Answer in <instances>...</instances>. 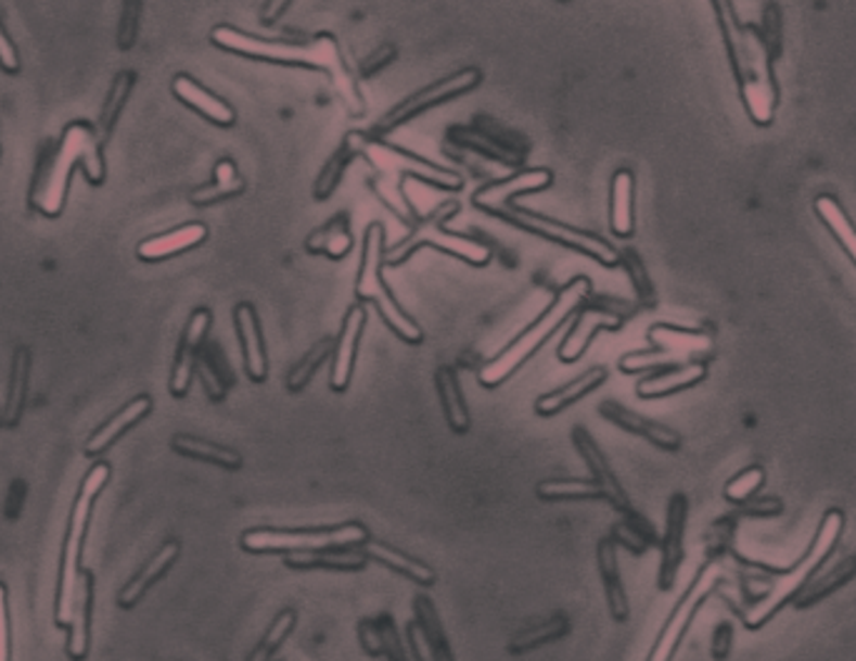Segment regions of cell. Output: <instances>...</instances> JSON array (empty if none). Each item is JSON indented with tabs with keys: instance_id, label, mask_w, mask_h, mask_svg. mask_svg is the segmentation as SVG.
Instances as JSON below:
<instances>
[{
	"instance_id": "obj_31",
	"label": "cell",
	"mask_w": 856,
	"mask_h": 661,
	"mask_svg": "<svg viewBox=\"0 0 856 661\" xmlns=\"http://www.w3.org/2000/svg\"><path fill=\"white\" fill-rule=\"evenodd\" d=\"M634 170L618 168L611 176V231L616 239L634 236Z\"/></svg>"
},
{
	"instance_id": "obj_32",
	"label": "cell",
	"mask_w": 856,
	"mask_h": 661,
	"mask_svg": "<svg viewBox=\"0 0 856 661\" xmlns=\"http://www.w3.org/2000/svg\"><path fill=\"white\" fill-rule=\"evenodd\" d=\"M814 214L819 216L827 231L834 236V241L846 251V256H849V260L856 266V226L842 203H839L834 195L821 193L814 199Z\"/></svg>"
},
{
	"instance_id": "obj_41",
	"label": "cell",
	"mask_w": 856,
	"mask_h": 661,
	"mask_svg": "<svg viewBox=\"0 0 856 661\" xmlns=\"http://www.w3.org/2000/svg\"><path fill=\"white\" fill-rule=\"evenodd\" d=\"M536 494H539L544 501H584V499L606 501L601 486L593 479H589V481H582V479L541 481V484L536 486Z\"/></svg>"
},
{
	"instance_id": "obj_52",
	"label": "cell",
	"mask_w": 856,
	"mask_h": 661,
	"mask_svg": "<svg viewBox=\"0 0 856 661\" xmlns=\"http://www.w3.org/2000/svg\"><path fill=\"white\" fill-rule=\"evenodd\" d=\"M406 639H409V649H411V657L413 661H436L434 659V651H431V644H429V636L423 632V626L416 622H409L406 626Z\"/></svg>"
},
{
	"instance_id": "obj_59",
	"label": "cell",
	"mask_w": 856,
	"mask_h": 661,
	"mask_svg": "<svg viewBox=\"0 0 856 661\" xmlns=\"http://www.w3.org/2000/svg\"><path fill=\"white\" fill-rule=\"evenodd\" d=\"M283 11H289V3H268L260 11V18H264V23H276Z\"/></svg>"
},
{
	"instance_id": "obj_50",
	"label": "cell",
	"mask_w": 856,
	"mask_h": 661,
	"mask_svg": "<svg viewBox=\"0 0 856 661\" xmlns=\"http://www.w3.org/2000/svg\"><path fill=\"white\" fill-rule=\"evenodd\" d=\"M756 28H759V33H762L766 51H769L774 63H777L781 59V46H784L781 43V40H784V28H781V8L774 5V3L764 5L762 21L756 23Z\"/></svg>"
},
{
	"instance_id": "obj_47",
	"label": "cell",
	"mask_w": 856,
	"mask_h": 661,
	"mask_svg": "<svg viewBox=\"0 0 856 661\" xmlns=\"http://www.w3.org/2000/svg\"><path fill=\"white\" fill-rule=\"evenodd\" d=\"M28 369H30V358L26 348L15 351V364H13V383H11V394H8V409H5V421L18 423L23 398H26V386H28Z\"/></svg>"
},
{
	"instance_id": "obj_51",
	"label": "cell",
	"mask_w": 856,
	"mask_h": 661,
	"mask_svg": "<svg viewBox=\"0 0 856 661\" xmlns=\"http://www.w3.org/2000/svg\"><path fill=\"white\" fill-rule=\"evenodd\" d=\"M376 624L381 632V657H386L388 661H409V654H406L404 641L398 639L396 624L394 619H391V614L376 619Z\"/></svg>"
},
{
	"instance_id": "obj_18",
	"label": "cell",
	"mask_w": 856,
	"mask_h": 661,
	"mask_svg": "<svg viewBox=\"0 0 856 661\" xmlns=\"http://www.w3.org/2000/svg\"><path fill=\"white\" fill-rule=\"evenodd\" d=\"M363 329H366V308L363 304H354L346 312L344 326H341V333L331 356V389L336 391V394L346 391L350 377H354V366H356L358 346H361Z\"/></svg>"
},
{
	"instance_id": "obj_23",
	"label": "cell",
	"mask_w": 856,
	"mask_h": 661,
	"mask_svg": "<svg viewBox=\"0 0 856 661\" xmlns=\"http://www.w3.org/2000/svg\"><path fill=\"white\" fill-rule=\"evenodd\" d=\"M706 373H708V361H687V364L668 366V369L649 373V377H643L639 383H636V394L641 398L674 396L679 394V391L697 386V383L706 379Z\"/></svg>"
},
{
	"instance_id": "obj_38",
	"label": "cell",
	"mask_w": 856,
	"mask_h": 661,
	"mask_svg": "<svg viewBox=\"0 0 856 661\" xmlns=\"http://www.w3.org/2000/svg\"><path fill=\"white\" fill-rule=\"evenodd\" d=\"M243 191H246V181L241 178L239 168H235V163L231 158H223L218 161V166L214 168V181L195 189L191 193V201L195 206H206V203L233 199V195H239Z\"/></svg>"
},
{
	"instance_id": "obj_46",
	"label": "cell",
	"mask_w": 856,
	"mask_h": 661,
	"mask_svg": "<svg viewBox=\"0 0 856 661\" xmlns=\"http://www.w3.org/2000/svg\"><path fill=\"white\" fill-rule=\"evenodd\" d=\"M764 479H766V473L759 463L746 467L744 471H739L737 476H731L727 481V486H724V499L731 501V504H739V506L752 501L754 494L764 486Z\"/></svg>"
},
{
	"instance_id": "obj_1",
	"label": "cell",
	"mask_w": 856,
	"mask_h": 661,
	"mask_svg": "<svg viewBox=\"0 0 856 661\" xmlns=\"http://www.w3.org/2000/svg\"><path fill=\"white\" fill-rule=\"evenodd\" d=\"M210 40L223 51L246 55V59L321 71L331 78L333 88H336L350 116H361L363 113L361 88H358L356 76L346 65L336 38L329 36V33H318V36L306 40H283L251 36V33H243L233 26H216L210 30Z\"/></svg>"
},
{
	"instance_id": "obj_40",
	"label": "cell",
	"mask_w": 856,
	"mask_h": 661,
	"mask_svg": "<svg viewBox=\"0 0 856 661\" xmlns=\"http://www.w3.org/2000/svg\"><path fill=\"white\" fill-rule=\"evenodd\" d=\"M413 619L423 626V632L429 636L431 651H434L436 661H456L451 644H448V634L444 630L442 619H438V611L429 597H416L413 601Z\"/></svg>"
},
{
	"instance_id": "obj_5",
	"label": "cell",
	"mask_w": 856,
	"mask_h": 661,
	"mask_svg": "<svg viewBox=\"0 0 856 661\" xmlns=\"http://www.w3.org/2000/svg\"><path fill=\"white\" fill-rule=\"evenodd\" d=\"M591 296V283L586 279H574L568 281L564 289H561L549 308L536 318V321L528 326V329L521 333L516 341L501 351L499 356H494L484 369L478 371L481 386L494 389L499 383L507 381L511 373H516L521 366H524L528 358H532L536 351H539L546 341H549L553 333H557L561 326H564L571 316H574L578 308L586 304V298Z\"/></svg>"
},
{
	"instance_id": "obj_15",
	"label": "cell",
	"mask_w": 856,
	"mask_h": 661,
	"mask_svg": "<svg viewBox=\"0 0 856 661\" xmlns=\"http://www.w3.org/2000/svg\"><path fill=\"white\" fill-rule=\"evenodd\" d=\"M551 181H553L551 170H546V168L519 170V174L501 178V181L481 186V189L474 193V206L486 211V214H491V216H501L503 211L513 206V199H519V195H524V193H536V191L549 189Z\"/></svg>"
},
{
	"instance_id": "obj_57",
	"label": "cell",
	"mask_w": 856,
	"mask_h": 661,
	"mask_svg": "<svg viewBox=\"0 0 856 661\" xmlns=\"http://www.w3.org/2000/svg\"><path fill=\"white\" fill-rule=\"evenodd\" d=\"M0 661H11V641H8V603H5L3 584H0Z\"/></svg>"
},
{
	"instance_id": "obj_3",
	"label": "cell",
	"mask_w": 856,
	"mask_h": 661,
	"mask_svg": "<svg viewBox=\"0 0 856 661\" xmlns=\"http://www.w3.org/2000/svg\"><path fill=\"white\" fill-rule=\"evenodd\" d=\"M842 534H844V511L829 509L825 517H821L809 549L804 551V557L794 561L792 567L774 569L771 592L766 594L762 601L746 603V607L739 611L744 626H749V630H762L777 611L784 609V603L792 601L796 594L804 589L806 582H809V579L821 569V564L831 557V551L836 549Z\"/></svg>"
},
{
	"instance_id": "obj_24",
	"label": "cell",
	"mask_w": 856,
	"mask_h": 661,
	"mask_svg": "<svg viewBox=\"0 0 856 661\" xmlns=\"http://www.w3.org/2000/svg\"><path fill=\"white\" fill-rule=\"evenodd\" d=\"M597 559H599V571H601V582H603V594H606V607L609 614L616 624L629 622L631 607H629V594H626V586L622 582V571H618V557H616V542L611 536H603L597 546Z\"/></svg>"
},
{
	"instance_id": "obj_49",
	"label": "cell",
	"mask_w": 856,
	"mask_h": 661,
	"mask_svg": "<svg viewBox=\"0 0 856 661\" xmlns=\"http://www.w3.org/2000/svg\"><path fill=\"white\" fill-rule=\"evenodd\" d=\"M622 266L626 268V274H629L631 285H634L636 296H639L641 304L643 306H654L656 304V291H654V283H651L649 271H647V266H643V260H641L639 253L631 251V249L622 251Z\"/></svg>"
},
{
	"instance_id": "obj_55",
	"label": "cell",
	"mask_w": 856,
	"mask_h": 661,
	"mask_svg": "<svg viewBox=\"0 0 856 661\" xmlns=\"http://www.w3.org/2000/svg\"><path fill=\"white\" fill-rule=\"evenodd\" d=\"M781 513V501L779 499H752L746 504H741V509L737 517H759V519H769V517H777Z\"/></svg>"
},
{
	"instance_id": "obj_58",
	"label": "cell",
	"mask_w": 856,
	"mask_h": 661,
	"mask_svg": "<svg viewBox=\"0 0 856 661\" xmlns=\"http://www.w3.org/2000/svg\"><path fill=\"white\" fill-rule=\"evenodd\" d=\"M0 65H3L8 73L18 71V53H15L13 43L8 40L3 26H0Z\"/></svg>"
},
{
	"instance_id": "obj_27",
	"label": "cell",
	"mask_w": 856,
	"mask_h": 661,
	"mask_svg": "<svg viewBox=\"0 0 856 661\" xmlns=\"http://www.w3.org/2000/svg\"><path fill=\"white\" fill-rule=\"evenodd\" d=\"M178 554H181V544L174 542V538L163 544L161 549L153 554L149 561H145L143 569L138 571L133 579H130V582L124 586V589H120V594H118L120 607H126V609L136 607V603L143 599V594L149 592L151 586L156 584L158 579L166 574L170 567H174V561L178 559Z\"/></svg>"
},
{
	"instance_id": "obj_43",
	"label": "cell",
	"mask_w": 856,
	"mask_h": 661,
	"mask_svg": "<svg viewBox=\"0 0 856 661\" xmlns=\"http://www.w3.org/2000/svg\"><path fill=\"white\" fill-rule=\"evenodd\" d=\"M333 346H336V341L333 339H321L314 348H308V354L301 358V361L293 364V369L285 373V389H289L291 394L304 391L308 386V381L316 377V371L333 356Z\"/></svg>"
},
{
	"instance_id": "obj_10",
	"label": "cell",
	"mask_w": 856,
	"mask_h": 661,
	"mask_svg": "<svg viewBox=\"0 0 856 661\" xmlns=\"http://www.w3.org/2000/svg\"><path fill=\"white\" fill-rule=\"evenodd\" d=\"M350 141L356 143L358 153H363L373 166H376L381 174L386 176H409L413 181L438 186V189L446 191H461L463 189V178L456 174L451 168L436 166L421 156H413V153L396 149V145L383 143L381 138H371L369 134H348Z\"/></svg>"
},
{
	"instance_id": "obj_44",
	"label": "cell",
	"mask_w": 856,
	"mask_h": 661,
	"mask_svg": "<svg viewBox=\"0 0 856 661\" xmlns=\"http://www.w3.org/2000/svg\"><path fill=\"white\" fill-rule=\"evenodd\" d=\"M296 622H298L296 609H283L281 614L268 624L266 634L260 636L258 647L251 651V657L246 661H273L276 651L283 647V641L289 639L293 630H296Z\"/></svg>"
},
{
	"instance_id": "obj_21",
	"label": "cell",
	"mask_w": 856,
	"mask_h": 661,
	"mask_svg": "<svg viewBox=\"0 0 856 661\" xmlns=\"http://www.w3.org/2000/svg\"><path fill=\"white\" fill-rule=\"evenodd\" d=\"M649 341L654 348H662L666 354L679 358V361H708L714 351V341L706 331L699 329H681L672 323H656L649 329Z\"/></svg>"
},
{
	"instance_id": "obj_11",
	"label": "cell",
	"mask_w": 856,
	"mask_h": 661,
	"mask_svg": "<svg viewBox=\"0 0 856 661\" xmlns=\"http://www.w3.org/2000/svg\"><path fill=\"white\" fill-rule=\"evenodd\" d=\"M499 218H503L511 226L521 228V231L541 236V239H546V241L561 243V246L584 253V256L593 258L601 266L614 268V266L622 264V251H618L616 246H611L609 241H603L601 236L582 231V228H574V226H566L557 218L541 216V214H536V211H526V208H519V206H509Z\"/></svg>"
},
{
	"instance_id": "obj_54",
	"label": "cell",
	"mask_w": 856,
	"mask_h": 661,
	"mask_svg": "<svg viewBox=\"0 0 856 661\" xmlns=\"http://www.w3.org/2000/svg\"><path fill=\"white\" fill-rule=\"evenodd\" d=\"M394 59H396V46H381V48H376V51H373L371 55H366V59L361 61V76L366 78V76H373V73H379L381 68H386L388 63H394Z\"/></svg>"
},
{
	"instance_id": "obj_33",
	"label": "cell",
	"mask_w": 856,
	"mask_h": 661,
	"mask_svg": "<svg viewBox=\"0 0 856 661\" xmlns=\"http://www.w3.org/2000/svg\"><path fill=\"white\" fill-rule=\"evenodd\" d=\"M852 579H856V557H846V559L839 561L834 569H829L827 574H821V576L814 574L809 582H806L804 589L792 599L794 607L809 609V607H814V603L825 601L827 597H831V594L842 589V586L849 584Z\"/></svg>"
},
{
	"instance_id": "obj_19",
	"label": "cell",
	"mask_w": 856,
	"mask_h": 661,
	"mask_svg": "<svg viewBox=\"0 0 856 661\" xmlns=\"http://www.w3.org/2000/svg\"><path fill=\"white\" fill-rule=\"evenodd\" d=\"M210 331V312L208 308H195L191 314V321L186 326L181 346H178L174 377H170V394L186 396L191 389L193 373L199 369V356Z\"/></svg>"
},
{
	"instance_id": "obj_29",
	"label": "cell",
	"mask_w": 856,
	"mask_h": 661,
	"mask_svg": "<svg viewBox=\"0 0 856 661\" xmlns=\"http://www.w3.org/2000/svg\"><path fill=\"white\" fill-rule=\"evenodd\" d=\"M363 554L369 557V561H379V564L388 567L398 571V574L409 579L413 584H421V586H434L436 584V571L431 569L429 564H423V561L409 557V554L394 549V546L383 544V542H373L369 538L363 546Z\"/></svg>"
},
{
	"instance_id": "obj_28",
	"label": "cell",
	"mask_w": 856,
	"mask_h": 661,
	"mask_svg": "<svg viewBox=\"0 0 856 661\" xmlns=\"http://www.w3.org/2000/svg\"><path fill=\"white\" fill-rule=\"evenodd\" d=\"M174 93L181 98L186 105H191L193 111H199L201 116H206L210 124L216 126H233L235 124V111L228 105L223 98H218L216 93H210L208 88H203L201 84H195L193 78L189 76H176L174 84Z\"/></svg>"
},
{
	"instance_id": "obj_17",
	"label": "cell",
	"mask_w": 856,
	"mask_h": 661,
	"mask_svg": "<svg viewBox=\"0 0 856 661\" xmlns=\"http://www.w3.org/2000/svg\"><path fill=\"white\" fill-rule=\"evenodd\" d=\"M687 519H689V501L683 494H674L666 509V529L662 546V564H659V589L668 592L679 576L683 561V536H687Z\"/></svg>"
},
{
	"instance_id": "obj_30",
	"label": "cell",
	"mask_w": 856,
	"mask_h": 661,
	"mask_svg": "<svg viewBox=\"0 0 856 661\" xmlns=\"http://www.w3.org/2000/svg\"><path fill=\"white\" fill-rule=\"evenodd\" d=\"M208 239V228L203 224H189L181 228H174V231L156 236V239L143 241L138 246V256L145 260H161L168 256H176V253H183L189 249L201 246L203 241Z\"/></svg>"
},
{
	"instance_id": "obj_34",
	"label": "cell",
	"mask_w": 856,
	"mask_h": 661,
	"mask_svg": "<svg viewBox=\"0 0 856 661\" xmlns=\"http://www.w3.org/2000/svg\"><path fill=\"white\" fill-rule=\"evenodd\" d=\"M151 409H153V402H151L149 396L133 398V402H130L128 406H124V409H120L116 416H111V419L95 431V434L91 436V441H88V444H86V454L95 456V454L105 452V448H108L120 434H126L130 427H136V423L143 419V416H149Z\"/></svg>"
},
{
	"instance_id": "obj_2",
	"label": "cell",
	"mask_w": 856,
	"mask_h": 661,
	"mask_svg": "<svg viewBox=\"0 0 856 661\" xmlns=\"http://www.w3.org/2000/svg\"><path fill=\"white\" fill-rule=\"evenodd\" d=\"M712 8L719 21L737 91L749 118L756 126H771L779 103V84L774 73V59L766 51L759 28L756 23L741 21L737 5L714 3Z\"/></svg>"
},
{
	"instance_id": "obj_8",
	"label": "cell",
	"mask_w": 856,
	"mask_h": 661,
	"mask_svg": "<svg viewBox=\"0 0 856 661\" xmlns=\"http://www.w3.org/2000/svg\"><path fill=\"white\" fill-rule=\"evenodd\" d=\"M456 211H459V203L451 201V203H444V206H438L436 211H431L429 216L416 220L411 233L406 236L401 243H396L394 249L386 251V264H391V266L404 264V260H409V256H413L416 251L429 246V249L448 253V256L467 260V264H471V266H486L488 260L494 258V251L488 249V243L471 239V236L448 231V228L444 226V220L451 218Z\"/></svg>"
},
{
	"instance_id": "obj_26",
	"label": "cell",
	"mask_w": 856,
	"mask_h": 661,
	"mask_svg": "<svg viewBox=\"0 0 856 661\" xmlns=\"http://www.w3.org/2000/svg\"><path fill=\"white\" fill-rule=\"evenodd\" d=\"M603 381H609V371L603 366H591L589 371H584L582 377L571 379L564 386L549 391V394L539 396L536 402V414L539 416H557L566 409V406L582 402L584 396H589L591 391H597Z\"/></svg>"
},
{
	"instance_id": "obj_16",
	"label": "cell",
	"mask_w": 856,
	"mask_h": 661,
	"mask_svg": "<svg viewBox=\"0 0 856 661\" xmlns=\"http://www.w3.org/2000/svg\"><path fill=\"white\" fill-rule=\"evenodd\" d=\"M571 438H574L576 452L584 456L586 467H589V471H591V479L597 481L603 496H606V504L614 506V509L622 513V519L636 513L629 494H626L622 481H618L614 469H611V463L606 461V456H603V452L599 448L597 441H593L589 431H586L584 427H576L574 431H571Z\"/></svg>"
},
{
	"instance_id": "obj_14",
	"label": "cell",
	"mask_w": 856,
	"mask_h": 661,
	"mask_svg": "<svg viewBox=\"0 0 856 661\" xmlns=\"http://www.w3.org/2000/svg\"><path fill=\"white\" fill-rule=\"evenodd\" d=\"M634 314L631 306H626L624 301L616 298H593L589 304L578 308V314L566 331L564 341L559 346V358L564 364H574L584 356V351L589 348L591 339L599 331H616L622 329L626 318Z\"/></svg>"
},
{
	"instance_id": "obj_12",
	"label": "cell",
	"mask_w": 856,
	"mask_h": 661,
	"mask_svg": "<svg viewBox=\"0 0 856 661\" xmlns=\"http://www.w3.org/2000/svg\"><path fill=\"white\" fill-rule=\"evenodd\" d=\"M481 71L476 65H469V68H461L451 73V76H446L442 80H436V84H431L426 88H421V91H416L413 96L404 98L401 103H396L394 109H391L386 116H383L373 130H369L371 138H379L383 134H391V130H396L398 126L409 124L416 116H421L423 111L429 109H436V105H442L446 101H453V98H459L463 93L474 91V88L481 84Z\"/></svg>"
},
{
	"instance_id": "obj_42",
	"label": "cell",
	"mask_w": 856,
	"mask_h": 661,
	"mask_svg": "<svg viewBox=\"0 0 856 661\" xmlns=\"http://www.w3.org/2000/svg\"><path fill=\"white\" fill-rule=\"evenodd\" d=\"M356 156H358L356 143L350 141V136H346V141L338 145L336 153H333L329 161H325L323 170L316 178V186H314V199L316 201L329 199V195L336 191V186L341 183V178H344L346 168L350 166V161H354Z\"/></svg>"
},
{
	"instance_id": "obj_13",
	"label": "cell",
	"mask_w": 856,
	"mask_h": 661,
	"mask_svg": "<svg viewBox=\"0 0 856 661\" xmlns=\"http://www.w3.org/2000/svg\"><path fill=\"white\" fill-rule=\"evenodd\" d=\"M721 584V564L719 561H706L701 571L697 574L694 582L683 594L681 601L676 603L672 616L666 619L662 634H659V639L654 644V649H651V654L647 661H672L676 649H679V644L683 639V634L689 632L691 622H694L697 611L704 607V601L712 597L716 586Z\"/></svg>"
},
{
	"instance_id": "obj_56",
	"label": "cell",
	"mask_w": 856,
	"mask_h": 661,
	"mask_svg": "<svg viewBox=\"0 0 856 661\" xmlns=\"http://www.w3.org/2000/svg\"><path fill=\"white\" fill-rule=\"evenodd\" d=\"M731 641H733V626L731 624H719L714 630V641H712V657L716 661H724L729 657L731 651Z\"/></svg>"
},
{
	"instance_id": "obj_4",
	"label": "cell",
	"mask_w": 856,
	"mask_h": 661,
	"mask_svg": "<svg viewBox=\"0 0 856 661\" xmlns=\"http://www.w3.org/2000/svg\"><path fill=\"white\" fill-rule=\"evenodd\" d=\"M76 163L86 168L91 183L103 181V158L101 145L95 141V130L86 124H71L65 128L61 143L55 145L51 156L40 163L36 183H33V206L43 211L46 216H59L68 191V178Z\"/></svg>"
},
{
	"instance_id": "obj_25",
	"label": "cell",
	"mask_w": 856,
	"mask_h": 661,
	"mask_svg": "<svg viewBox=\"0 0 856 661\" xmlns=\"http://www.w3.org/2000/svg\"><path fill=\"white\" fill-rule=\"evenodd\" d=\"M283 564L289 569H325V571H361L369 564L361 546H338V549H321V551H298L285 554Z\"/></svg>"
},
{
	"instance_id": "obj_48",
	"label": "cell",
	"mask_w": 856,
	"mask_h": 661,
	"mask_svg": "<svg viewBox=\"0 0 856 661\" xmlns=\"http://www.w3.org/2000/svg\"><path fill=\"white\" fill-rule=\"evenodd\" d=\"M676 364H687V361H679V358L666 354L662 348H647V351H634V354H626L622 361H618V369L624 373H654V371H662L668 369V366H676Z\"/></svg>"
},
{
	"instance_id": "obj_37",
	"label": "cell",
	"mask_w": 856,
	"mask_h": 661,
	"mask_svg": "<svg viewBox=\"0 0 856 661\" xmlns=\"http://www.w3.org/2000/svg\"><path fill=\"white\" fill-rule=\"evenodd\" d=\"M354 246V236H350V226L346 216L331 218L329 224L316 228V231L306 239L308 253H316V256H325L331 260H341L350 253Z\"/></svg>"
},
{
	"instance_id": "obj_35",
	"label": "cell",
	"mask_w": 856,
	"mask_h": 661,
	"mask_svg": "<svg viewBox=\"0 0 856 661\" xmlns=\"http://www.w3.org/2000/svg\"><path fill=\"white\" fill-rule=\"evenodd\" d=\"M436 391L438 398H442L448 427H451L453 434H467L471 429V411L467 406V398H463L459 377H456L451 366H442V369L436 371Z\"/></svg>"
},
{
	"instance_id": "obj_7",
	"label": "cell",
	"mask_w": 856,
	"mask_h": 661,
	"mask_svg": "<svg viewBox=\"0 0 856 661\" xmlns=\"http://www.w3.org/2000/svg\"><path fill=\"white\" fill-rule=\"evenodd\" d=\"M111 476L108 463H95V467L88 471V476L84 479V486H80V494L76 496V504H73L71 513V529L68 536H65L63 546V567H61V586H59V603H55V619H59L61 626L73 624V609H76V597L84 589L91 574L88 571H80L78 559H80V546H84V536L88 529V517H91L95 496L101 494V488L105 486V481Z\"/></svg>"
},
{
	"instance_id": "obj_39",
	"label": "cell",
	"mask_w": 856,
	"mask_h": 661,
	"mask_svg": "<svg viewBox=\"0 0 856 661\" xmlns=\"http://www.w3.org/2000/svg\"><path fill=\"white\" fill-rule=\"evenodd\" d=\"M568 632H571V619L566 614H557V616H551L549 622L528 626V630L513 636L507 651L509 654H526V651L539 649V647H544V644L564 639Z\"/></svg>"
},
{
	"instance_id": "obj_36",
	"label": "cell",
	"mask_w": 856,
	"mask_h": 661,
	"mask_svg": "<svg viewBox=\"0 0 856 661\" xmlns=\"http://www.w3.org/2000/svg\"><path fill=\"white\" fill-rule=\"evenodd\" d=\"M170 448H174L176 454L189 456V459L216 463V467L228 469V471H239L243 467V456L235 452V448L214 444V441H206V438L178 434V436H174V441H170Z\"/></svg>"
},
{
	"instance_id": "obj_20",
	"label": "cell",
	"mask_w": 856,
	"mask_h": 661,
	"mask_svg": "<svg viewBox=\"0 0 856 661\" xmlns=\"http://www.w3.org/2000/svg\"><path fill=\"white\" fill-rule=\"evenodd\" d=\"M599 411H601V416H606L614 427L629 431V434H634V436L647 438L649 444L664 448V452H679L681 448L679 431L666 427V423H662V421L649 419V416H641L631 409H626L624 404L614 402V398H606V402L599 406Z\"/></svg>"
},
{
	"instance_id": "obj_22",
	"label": "cell",
	"mask_w": 856,
	"mask_h": 661,
	"mask_svg": "<svg viewBox=\"0 0 856 661\" xmlns=\"http://www.w3.org/2000/svg\"><path fill=\"white\" fill-rule=\"evenodd\" d=\"M233 321L241 339L243 366H246L248 379L254 383H264L268 379V354L264 344V333H260L256 308L243 301V304L233 308Z\"/></svg>"
},
{
	"instance_id": "obj_53",
	"label": "cell",
	"mask_w": 856,
	"mask_h": 661,
	"mask_svg": "<svg viewBox=\"0 0 856 661\" xmlns=\"http://www.w3.org/2000/svg\"><path fill=\"white\" fill-rule=\"evenodd\" d=\"M138 15H141V5L138 3L124 5V18H120V28H118V46L120 48L133 46L136 33H138Z\"/></svg>"
},
{
	"instance_id": "obj_45",
	"label": "cell",
	"mask_w": 856,
	"mask_h": 661,
	"mask_svg": "<svg viewBox=\"0 0 856 661\" xmlns=\"http://www.w3.org/2000/svg\"><path fill=\"white\" fill-rule=\"evenodd\" d=\"M133 78L136 76L130 71H124L116 76V84H113V88H111V96H108V101H105V109L101 113V118H98V128H95L98 145L105 143V138L111 136L113 126H116L120 111H124V105H126L130 88H133Z\"/></svg>"
},
{
	"instance_id": "obj_9",
	"label": "cell",
	"mask_w": 856,
	"mask_h": 661,
	"mask_svg": "<svg viewBox=\"0 0 856 661\" xmlns=\"http://www.w3.org/2000/svg\"><path fill=\"white\" fill-rule=\"evenodd\" d=\"M369 538V529L361 521H346V524L316 529H251L243 532L241 546L248 554H298L363 546Z\"/></svg>"
},
{
	"instance_id": "obj_6",
	"label": "cell",
	"mask_w": 856,
	"mask_h": 661,
	"mask_svg": "<svg viewBox=\"0 0 856 661\" xmlns=\"http://www.w3.org/2000/svg\"><path fill=\"white\" fill-rule=\"evenodd\" d=\"M383 264H386V236L381 224H371L363 233V256L356 279V298L361 304H373L379 308L383 323L404 339L406 344H421L423 329L404 312L394 291L383 281Z\"/></svg>"
}]
</instances>
